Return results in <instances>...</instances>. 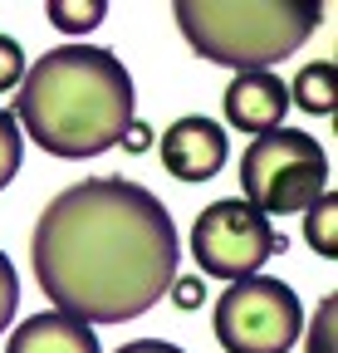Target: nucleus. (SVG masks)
<instances>
[{"label":"nucleus","instance_id":"1","mask_svg":"<svg viewBox=\"0 0 338 353\" xmlns=\"http://www.w3.org/2000/svg\"><path fill=\"white\" fill-rule=\"evenodd\" d=\"M30 265L54 314L89 329L128 324L172 290L182 241L147 187L128 176H83L39 211Z\"/></svg>","mask_w":338,"mask_h":353},{"label":"nucleus","instance_id":"2","mask_svg":"<svg viewBox=\"0 0 338 353\" xmlns=\"http://www.w3.org/2000/svg\"><path fill=\"white\" fill-rule=\"evenodd\" d=\"M10 118L20 138L50 157H98L118 148L133 123V74L113 50L59 44L25 69Z\"/></svg>","mask_w":338,"mask_h":353},{"label":"nucleus","instance_id":"3","mask_svg":"<svg viewBox=\"0 0 338 353\" xmlns=\"http://www.w3.org/2000/svg\"><path fill=\"white\" fill-rule=\"evenodd\" d=\"M172 20L201 59L255 74L289 59L319 30L324 10L314 0H177Z\"/></svg>","mask_w":338,"mask_h":353},{"label":"nucleus","instance_id":"4","mask_svg":"<svg viewBox=\"0 0 338 353\" xmlns=\"http://www.w3.org/2000/svg\"><path fill=\"white\" fill-rule=\"evenodd\" d=\"M240 201L270 216H304L328 192V152L314 132L275 128L265 138H250L240 157Z\"/></svg>","mask_w":338,"mask_h":353},{"label":"nucleus","instance_id":"5","mask_svg":"<svg viewBox=\"0 0 338 353\" xmlns=\"http://www.w3.org/2000/svg\"><path fill=\"white\" fill-rule=\"evenodd\" d=\"M211 324L226 353H289L304 339V304L284 280L250 275L226 285Z\"/></svg>","mask_w":338,"mask_h":353},{"label":"nucleus","instance_id":"6","mask_svg":"<svg viewBox=\"0 0 338 353\" xmlns=\"http://www.w3.org/2000/svg\"><path fill=\"white\" fill-rule=\"evenodd\" d=\"M279 250H284V236L255 206H245L240 196L211 201L191 221V255L201 265V275H211V280H226V285L250 280V275H260V265Z\"/></svg>","mask_w":338,"mask_h":353},{"label":"nucleus","instance_id":"7","mask_svg":"<svg viewBox=\"0 0 338 353\" xmlns=\"http://www.w3.org/2000/svg\"><path fill=\"white\" fill-rule=\"evenodd\" d=\"M157 152H162V167L172 172L177 182H211V176L226 167L231 143H226V128L216 118L187 113V118H177L172 128L162 132Z\"/></svg>","mask_w":338,"mask_h":353},{"label":"nucleus","instance_id":"8","mask_svg":"<svg viewBox=\"0 0 338 353\" xmlns=\"http://www.w3.org/2000/svg\"><path fill=\"white\" fill-rule=\"evenodd\" d=\"M226 123L245 138H265V132L284 128V113H289V88L275 69H255V74H235L231 88H226Z\"/></svg>","mask_w":338,"mask_h":353},{"label":"nucleus","instance_id":"9","mask_svg":"<svg viewBox=\"0 0 338 353\" xmlns=\"http://www.w3.org/2000/svg\"><path fill=\"white\" fill-rule=\"evenodd\" d=\"M6 353H103V348H98V334H94L89 324H78V319H69V314L45 309V314H30V319L10 334Z\"/></svg>","mask_w":338,"mask_h":353},{"label":"nucleus","instance_id":"10","mask_svg":"<svg viewBox=\"0 0 338 353\" xmlns=\"http://www.w3.org/2000/svg\"><path fill=\"white\" fill-rule=\"evenodd\" d=\"M284 88H289V103H299L314 118H328L333 103H338V64L333 59H314V64H304L299 74H294V83H284Z\"/></svg>","mask_w":338,"mask_h":353},{"label":"nucleus","instance_id":"11","mask_svg":"<svg viewBox=\"0 0 338 353\" xmlns=\"http://www.w3.org/2000/svg\"><path fill=\"white\" fill-rule=\"evenodd\" d=\"M304 241L314 255L338 260V192H324L309 211H304Z\"/></svg>","mask_w":338,"mask_h":353},{"label":"nucleus","instance_id":"12","mask_svg":"<svg viewBox=\"0 0 338 353\" xmlns=\"http://www.w3.org/2000/svg\"><path fill=\"white\" fill-rule=\"evenodd\" d=\"M45 15H50L54 30H64V34H83V30H94V25L108 15V0H50Z\"/></svg>","mask_w":338,"mask_h":353},{"label":"nucleus","instance_id":"13","mask_svg":"<svg viewBox=\"0 0 338 353\" xmlns=\"http://www.w3.org/2000/svg\"><path fill=\"white\" fill-rule=\"evenodd\" d=\"M20 157H25V138H20L15 118L0 108V192H6L15 176H20Z\"/></svg>","mask_w":338,"mask_h":353},{"label":"nucleus","instance_id":"14","mask_svg":"<svg viewBox=\"0 0 338 353\" xmlns=\"http://www.w3.org/2000/svg\"><path fill=\"white\" fill-rule=\"evenodd\" d=\"M333 339H338V299L328 294V299L319 304L309 334H304V353H333Z\"/></svg>","mask_w":338,"mask_h":353},{"label":"nucleus","instance_id":"15","mask_svg":"<svg viewBox=\"0 0 338 353\" xmlns=\"http://www.w3.org/2000/svg\"><path fill=\"white\" fill-rule=\"evenodd\" d=\"M15 309H20V275H15V265H10V255L0 250V334L10 329V319H15Z\"/></svg>","mask_w":338,"mask_h":353},{"label":"nucleus","instance_id":"16","mask_svg":"<svg viewBox=\"0 0 338 353\" xmlns=\"http://www.w3.org/2000/svg\"><path fill=\"white\" fill-rule=\"evenodd\" d=\"M20 79H25V50H20V39L0 34V94L20 88Z\"/></svg>","mask_w":338,"mask_h":353},{"label":"nucleus","instance_id":"17","mask_svg":"<svg viewBox=\"0 0 338 353\" xmlns=\"http://www.w3.org/2000/svg\"><path fill=\"white\" fill-rule=\"evenodd\" d=\"M167 294H172L177 309H196V304H201V280H172V290H167Z\"/></svg>","mask_w":338,"mask_h":353},{"label":"nucleus","instance_id":"18","mask_svg":"<svg viewBox=\"0 0 338 353\" xmlns=\"http://www.w3.org/2000/svg\"><path fill=\"white\" fill-rule=\"evenodd\" d=\"M118 353H182V348L167 343V339H133V343H123Z\"/></svg>","mask_w":338,"mask_h":353},{"label":"nucleus","instance_id":"19","mask_svg":"<svg viewBox=\"0 0 338 353\" xmlns=\"http://www.w3.org/2000/svg\"><path fill=\"white\" fill-rule=\"evenodd\" d=\"M147 143H152L147 123H138V118H133V123H128V132H123V143H118V148H128V152H142Z\"/></svg>","mask_w":338,"mask_h":353}]
</instances>
